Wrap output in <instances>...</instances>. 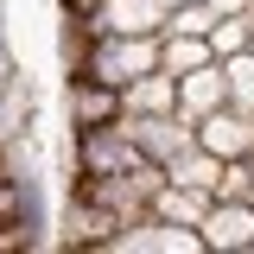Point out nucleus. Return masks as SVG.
I'll return each instance as SVG.
<instances>
[{"label":"nucleus","mask_w":254,"mask_h":254,"mask_svg":"<svg viewBox=\"0 0 254 254\" xmlns=\"http://www.w3.org/2000/svg\"><path fill=\"white\" fill-rule=\"evenodd\" d=\"M83 70L102 76V83H115V89H127L133 76L159 70V32H95Z\"/></svg>","instance_id":"f257e3e1"},{"label":"nucleus","mask_w":254,"mask_h":254,"mask_svg":"<svg viewBox=\"0 0 254 254\" xmlns=\"http://www.w3.org/2000/svg\"><path fill=\"white\" fill-rule=\"evenodd\" d=\"M133 165H146V159L133 146L127 121H102V127H76L70 133V172L76 178H108V172H133Z\"/></svg>","instance_id":"f03ea898"},{"label":"nucleus","mask_w":254,"mask_h":254,"mask_svg":"<svg viewBox=\"0 0 254 254\" xmlns=\"http://www.w3.org/2000/svg\"><path fill=\"white\" fill-rule=\"evenodd\" d=\"M121 115H127V95L115 89V83H102L89 70H64V121H70V133H76V127L121 121Z\"/></svg>","instance_id":"7ed1b4c3"},{"label":"nucleus","mask_w":254,"mask_h":254,"mask_svg":"<svg viewBox=\"0 0 254 254\" xmlns=\"http://www.w3.org/2000/svg\"><path fill=\"white\" fill-rule=\"evenodd\" d=\"M6 172H13V185H19V242H26V254L51 248V203H45L38 165L19 159V146H13V153H6Z\"/></svg>","instance_id":"20e7f679"},{"label":"nucleus","mask_w":254,"mask_h":254,"mask_svg":"<svg viewBox=\"0 0 254 254\" xmlns=\"http://www.w3.org/2000/svg\"><path fill=\"white\" fill-rule=\"evenodd\" d=\"M197 235H203V254H254V203L216 197L197 222Z\"/></svg>","instance_id":"39448f33"},{"label":"nucleus","mask_w":254,"mask_h":254,"mask_svg":"<svg viewBox=\"0 0 254 254\" xmlns=\"http://www.w3.org/2000/svg\"><path fill=\"white\" fill-rule=\"evenodd\" d=\"M121 121H127V133H133V146H140L146 165H172V159L197 140V127H190L178 108H172V115H121Z\"/></svg>","instance_id":"423d86ee"},{"label":"nucleus","mask_w":254,"mask_h":254,"mask_svg":"<svg viewBox=\"0 0 254 254\" xmlns=\"http://www.w3.org/2000/svg\"><path fill=\"white\" fill-rule=\"evenodd\" d=\"M115 254H203V235L146 210L140 222H127L121 235H115Z\"/></svg>","instance_id":"0eeeda50"},{"label":"nucleus","mask_w":254,"mask_h":254,"mask_svg":"<svg viewBox=\"0 0 254 254\" xmlns=\"http://www.w3.org/2000/svg\"><path fill=\"white\" fill-rule=\"evenodd\" d=\"M127 222L115 216V210H102V203H89V197H76L70 190V210H64V248H83V254H115V235H121Z\"/></svg>","instance_id":"6e6552de"},{"label":"nucleus","mask_w":254,"mask_h":254,"mask_svg":"<svg viewBox=\"0 0 254 254\" xmlns=\"http://www.w3.org/2000/svg\"><path fill=\"white\" fill-rule=\"evenodd\" d=\"M197 140L216 159H254V115L235 108V102H222V108H210V115L197 121Z\"/></svg>","instance_id":"1a4fd4ad"},{"label":"nucleus","mask_w":254,"mask_h":254,"mask_svg":"<svg viewBox=\"0 0 254 254\" xmlns=\"http://www.w3.org/2000/svg\"><path fill=\"white\" fill-rule=\"evenodd\" d=\"M178 13V0H102L89 19L95 32H165Z\"/></svg>","instance_id":"9d476101"},{"label":"nucleus","mask_w":254,"mask_h":254,"mask_svg":"<svg viewBox=\"0 0 254 254\" xmlns=\"http://www.w3.org/2000/svg\"><path fill=\"white\" fill-rule=\"evenodd\" d=\"M222 102H229V70H222V58L203 64V70H190V76H178V115L190 127L203 121L210 108H222Z\"/></svg>","instance_id":"9b49d317"},{"label":"nucleus","mask_w":254,"mask_h":254,"mask_svg":"<svg viewBox=\"0 0 254 254\" xmlns=\"http://www.w3.org/2000/svg\"><path fill=\"white\" fill-rule=\"evenodd\" d=\"M203 64H216V51H210L203 32H159V70L190 76V70H203Z\"/></svg>","instance_id":"f8f14e48"},{"label":"nucleus","mask_w":254,"mask_h":254,"mask_svg":"<svg viewBox=\"0 0 254 254\" xmlns=\"http://www.w3.org/2000/svg\"><path fill=\"white\" fill-rule=\"evenodd\" d=\"M121 95H127V115H172V108H178V76H172V70H146V76H133Z\"/></svg>","instance_id":"ddd939ff"},{"label":"nucleus","mask_w":254,"mask_h":254,"mask_svg":"<svg viewBox=\"0 0 254 254\" xmlns=\"http://www.w3.org/2000/svg\"><path fill=\"white\" fill-rule=\"evenodd\" d=\"M216 203V190H197V185H159V197H153V216H165V222H185V229H197L203 222V210Z\"/></svg>","instance_id":"4468645a"},{"label":"nucleus","mask_w":254,"mask_h":254,"mask_svg":"<svg viewBox=\"0 0 254 254\" xmlns=\"http://www.w3.org/2000/svg\"><path fill=\"white\" fill-rule=\"evenodd\" d=\"M222 165H229V159H216L210 146H203V140H190L185 153H178L172 165H165V178H172V185H197V190H216Z\"/></svg>","instance_id":"2eb2a0df"},{"label":"nucleus","mask_w":254,"mask_h":254,"mask_svg":"<svg viewBox=\"0 0 254 254\" xmlns=\"http://www.w3.org/2000/svg\"><path fill=\"white\" fill-rule=\"evenodd\" d=\"M26 115H32V89H26V76H13L0 89V153H13L26 140Z\"/></svg>","instance_id":"dca6fc26"},{"label":"nucleus","mask_w":254,"mask_h":254,"mask_svg":"<svg viewBox=\"0 0 254 254\" xmlns=\"http://www.w3.org/2000/svg\"><path fill=\"white\" fill-rule=\"evenodd\" d=\"M210 51H216V58H242V51H254V26H248L242 6H229L216 26H210Z\"/></svg>","instance_id":"f3484780"},{"label":"nucleus","mask_w":254,"mask_h":254,"mask_svg":"<svg viewBox=\"0 0 254 254\" xmlns=\"http://www.w3.org/2000/svg\"><path fill=\"white\" fill-rule=\"evenodd\" d=\"M222 70H229V102L254 115V51H242V58H222Z\"/></svg>","instance_id":"a211bd4d"},{"label":"nucleus","mask_w":254,"mask_h":254,"mask_svg":"<svg viewBox=\"0 0 254 254\" xmlns=\"http://www.w3.org/2000/svg\"><path fill=\"white\" fill-rule=\"evenodd\" d=\"M13 76H19V70H13V45H6V32H0V89H6Z\"/></svg>","instance_id":"6ab92c4d"},{"label":"nucleus","mask_w":254,"mask_h":254,"mask_svg":"<svg viewBox=\"0 0 254 254\" xmlns=\"http://www.w3.org/2000/svg\"><path fill=\"white\" fill-rule=\"evenodd\" d=\"M0 165H6V153H0Z\"/></svg>","instance_id":"aec40b11"}]
</instances>
